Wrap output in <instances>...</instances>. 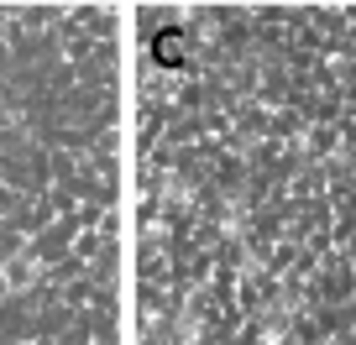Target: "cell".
I'll return each mask as SVG.
<instances>
[{"instance_id": "obj_1", "label": "cell", "mask_w": 356, "mask_h": 345, "mask_svg": "<svg viewBox=\"0 0 356 345\" xmlns=\"http://www.w3.org/2000/svg\"><path fill=\"white\" fill-rule=\"evenodd\" d=\"M37 278V267H32V256H16L11 267H6V288H26V283Z\"/></svg>"}]
</instances>
